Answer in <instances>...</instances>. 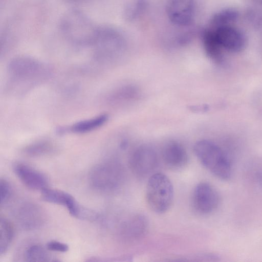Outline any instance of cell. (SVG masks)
<instances>
[{
  "label": "cell",
  "instance_id": "obj_21",
  "mask_svg": "<svg viewBox=\"0 0 262 262\" xmlns=\"http://www.w3.org/2000/svg\"><path fill=\"white\" fill-rule=\"evenodd\" d=\"M14 228L11 222L5 217L0 219V255L9 249L14 237Z\"/></svg>",
  "mask_w": 262,
  "mask_h": 262
},
{
  "label": "cell",
  "instance_id": "obj_15",
  "mask_svg": "<svg viewBox=\"0 0 262 262\" xmlns=\"http://www.w3.org/2000/svg\"><path fill=\"white\" fill-rule=\"evenodd\" d=\"M107 114H103L92 118L77 122L70 126L58 129L60 134L70 132L75 134H84L92 132L103 125L108 120Z\"/></svg>",
  "mask_w": 262,
  "mask_h": 262
},
{
  "label": "cell",
  "instance_id": "obj_26",
  "mask_svg": "<svg viewBox=\"0 0 262 262\" xmlns=\"http://www.w3.org/2000/svg\"><path fill=\"white\" fill-rule=\"evenodd\" d=\"M69 2H75V1H79V0H67Z\"/></svg>",
  "mask_w": 262,
  "mask_h": 262
},
{
  "label": "cell",
  "instance_id": "obj_5",
  "mask_svg": "<svg viewBox=\"0 0 262 262\" xmlns=\"http://www.w3.org/2000/svg\"><path fill=\"white\" fill-rule=\"evenodd\" d=\"M173 194L172 184L165 174L156 173L149 178L145 197L148 207L153 212L159 214L167 212L172 205Z\"/></svg>",
  "mask_w": 262,
  "mask_h": 262
},
{
  "label": "cell",
  "instance_id": "obj_1",
  "mask_svg": "<svg viewBox=\"0 0 262 262\" xmlns=\"http://www.w3.org/2000/svg\"><path fill=\"white\" fill-rule=\"evenodd\" d=\"M50 68L41 61L28 56L13 58L8 66V89L21 93L47 79Z\"/></svg>",
  "mask_w": 262,
  "mask_h": 262
},
{
  "label": "cell",
  "instance_id": "obj_12",
  "mask_svg": "<svg viewBox=\"0 0 262 262\" xmlns=\"http://www.w3.org/2000/svg\"><path fill=\"white\" fill-rule=\"evenodd\" d=\"M161 156L166 166L174 170L184 168L189 160L184 147L176 141H168L164 145Z\"/></svg>",
  "mask_w": 262,
  "mask_h": 262
},
{
  "label": "cell",
  "instance_id": "obj_25",
  "mask_svg": "<svg viewBox=\"0 0 262 262\" xmlns=\"http://www.w3.org/2000/svg\"><path fill=\"white\" fill-rule=\"evenodd\" d=\"M46 248L48 250L60 252H66L69 249L67 244L57 241H51L48 242Z\"/></svg>",
  "mask_w": 262,
  "mask_h": 262
},
{
  "label": "cell",
  "instance_id": "obj_10",
  "mask_svg": "<svg viewBox=\"0 0 262 262\" xmlns=\"http://www.w3.org/2000/svg\"><path fill=\"white\" fill-rule=\"evenodd\" d=\"M206 28L212 31L224 50L238 52L244 48L246 43L244 35L232 25L214 29L207 26Z\"/></svg>",
  "mask_w": 262,
  "mask_h": 262
},
{
  "label": "cell",
  "instance_id": "obj_24",
  "mask_svg": "<svg viewBox=\"0 0 262 262\" xmlns=\"http://www.w3.org/2000/svg\"><path fill=\"white\" fill-rule=\"evenodd\" d=\"M13 195V188L11 184L6 180H0V201L1 205L7 204Z\"/></svg>",
  "mask_w": 262,
  "mask_h": 262
},
{
  "label": "cell",
  "instance_id": "obj_19",
  "mask_svg": "<svg viewBox=\"0 0 262 262\" xmlns=\"http://www.w3.org/2000/svg\"><path fill=\"white\" fill-rule=\"evenodd\" d=\"M238 16V12L232 8H226L215 13L211 18L207 27L217 28L231 26L236 21Z\"/></svg>",
  "mask_w": 262,
  "mask_h": 262
},
{
  "label": "cell",
  "instance_id": "obj_17",
  "mask_svg": "<svg viewBox=\"0 0 262 262\" xmlns=\"http://www.w3.org/2000/svg\"><path fill=\"white\" fill-rule=\"evenodd\" d=\"M201 38L207 55L214 61H220L222 59L224 49L212 31L206 27L201 33Z\"/></svg>",
  "mask_w": 262,
  "mask_h": 262
},
{
  "label": "cell",
  "instance_id": "obj_23",
  "mask_svg": "<svg viewBox=\"0 0 262 262\" xmlns=\"http://www.w3.org/2000/svg\"><path fill=\"white\" fill-rule=\"evenodd\" d=\"M146 0H129L125 6L124 16L128 21L138 18L146 7Z\"/></svg>",
  "mask_w": 262,
  "mask_h": 262
},
{
  "label": "cell",
  "instance_id": "obj_7",
  "mask_svg": "<svg viewBox=\"0 0 262 262\" xmlns=\"http://www.w3.org/2000/svg\"><path fill=\"white\" fill-rule=\"evenodd\" d=\"M220 202L216 189L206 182H200L193 189L191 198V206L193 211L200 215H207L213 212Z\"/></svg>",
  "mask_w": 262,
  "mask_h": 262
},
{
  "label": "cell",
  "instance_id": "obj_11",
  "mask_svg": "<svg viewBox=\"0 0 262 262\" xmlns=\"http://www.w3.org/2000/svg\"><path fill=\"white\" fill-rule=\"evenodd\" d=\"M15 215L19 225L27 230L38 229L45 221L42 209L36 204L31 203L21 204L16 210Z\"/></svg>",
  "mask_w": 262,
  "mask_h": 262
},
{
  "label": "cell",
  "instance_id": "obj_22",
  "mask_svg": "<svg viewBox=\"0 0 262 262\" xmlns=\"http://www.w3.org/2000/svg\"><path fill=\"white\" fill-rule=\"evenodd\" d=\"M48 249L38 244L33 245L29 247L25 252V258L30 262L55 261L58 260L54 258L48 252Z\"/></svg>",
  "mask_w": 262,
  "mask_h": 262
},
{
  "label": "cell",
  "instance_id": "obj_18",
  "mask_svg": "<svg viewBox=\"0 0 262 262\" xmlns=\"http://www.w3.org/2000/svg\"><path fill=\"white\" fill-rule=\"evenodd\" d=\"M138 89L134 85H126L117 89L108 97V101L114 105L125 104L138 99Z\"/></svg>",
  "mask_w": 262,
  "mask_h": 262
},
{
  "label": "cell",
  "instance_id": "obj_8",
  "mask_svg": "<svg viewBox=\"0 0 262 262\" xmlns=\"http://www.w3.org/2000/svg\"><path fill=\"white\" fill-rule=\"evenodd\" d=\"M158 164L156 150L151 146L142 144L136 147L129 159L132 173L138 178H144L152 173Z\"/></svg>",
  "mask_w": 262,
  "mask_h": 262
},
{
  "label": "cell",
  "instance_id": "obj_2",
  "mask_svg": "<svg viewBox=\"0 0 262 262\" xmlns=\"http://www.w3.org/2000/svg\"><path fill=\"white\" fill-rule=\"evenodd\" d=\"M98 26L85 13L76 8L66 12L59 23L62 35L68 41L84 47L92 46Z\"/></svg>",
  "mask_w": 262,
  "mask_h": 262
},
{
  "label": "cell",
  "instance_id": "obj_9",
  "mask_svg": "<svg viewBox=\"0 0 262 262\" xmlns=\"http://www.w3.org/2000/svg\"><path fill=\"white\" fill-rule=\"evenodd\" d=\"M195 12L194 0H169L166 13L170 22L179 27L189 26Z\"/></svg>",
  "mask_w": 262,
  "mask_h": 262
},
{
  "label": "cell",
  "instance_id": "obj_14",
  "mask_svg": "<svg viewBox=\"0 0 262 262\" xmlns=\"http://www.w3.org/2000/svg\"><path fill=\"white\" fill-rule=\"evenodd\" d=\"M148 221L143 215L137 214L127 219L121 228V235L127 241H134L143 237L148 228Z\"/></svg>",
  "mask_w": 262,
  "mask_h": 262
},
{
  "label": "cell",
  "instance_id": "obj_4",
  "mask_svg": "<svg viewBox=\"0 0 262 262\" xmlns=\"http://www.w3.org/2000/svg\"><path fill=\"white\" fill-rule=\"evenodd\" d=\"M124 40L116 29L99 26L95 38L91 46L94 58L100 62L109 63L117 59L124 49Z\"/></svg>",
  "mask_w": 262,
  "mask_h": 262
},
{
  "label": "cell",
  "instance_id": "obj_6",
  "mask_svg": "<svg viewBox=\"0 0 262 262\" xmlns=\"http://www.w3.org/2000/svg\"><path fill=\"white\" fill-rule=\"evenodd\" d=\"M124 176L123 170L119 163L107 161L97 164L91 169L89 181L95 189L111 192L120 187Z\"/></svg>",
  "mask_w": 262,
  "mask_h": 262
},
{
  "label": "cell",
  "instance_id": "obj_13",
  "mask_svg": "<svg viewBox=\"0 0 262 262\" xmlns=\"http://www.w3.org/2000/svg\"><path fill=\"white\" fill-rule=\"evenodd\" d=\"M14 170L19 179L28 188L42 191L48 187V179L42 172L23 163L16 164Z\"/></svg>",
  "mask_w": 262,
  "mask_h": 262
},
{
  "label": "cell",
  "instance_id": "obj_20",
  "mask_svg": "<svg viewBox=\"0 0 262 262\" xmlns=\"http://www.w3.org/2000/svg\"><path fill=\"white\" fill-rule=\"evenodd\" d=\"M56 146L51 141L39 140L27 145L24 152L30 157H40L53 154L56 151Z\"/></svg>",
  "mask_w": 262,
  "mask_h": 262
},
{
  "label": "cell",
  "instance_id": "obj_16",
  "mask_svg": "<svg viewBox=\"0 0 262 262\" xmlns=\"http://www.w3.org/2000/svg\"><path fill=\"white\" fill-rule=\"evenodd\" d=\"M41 191L42 200L66 206L70 214L74 211L78 203L71 194L61 190L48 187Z\"/></svg>",
  "mask_w": 262,
  "mask_h": 262
},
{
  "label": "cell",
  "instance_id": "obj_3",
  "mask_svg": "<svg viewBox=\"0 0 262 262\" xmlns=\"http://www.w3.org/2000/svg\"><path fill=\"white\" fill-rule=\"evenodd\" d=\"M193 151L201 164L213 176L222 180L230 179L232 167L225 152L216 144L201 140L193 146Z\"/></svg>",
  "mask_w": 262,
  "mask_h": 262
}]
</instances>
